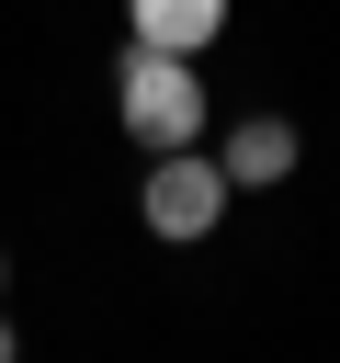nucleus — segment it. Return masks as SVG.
I'll return each mask as SVG.
<instances>
[{
	"label": "nucleus",
	"mask_w": 340,
	"mask_h": 363,
	"mask_svg": "<svg viewBox=\"0 0 340 363\" xmlns=\"http://www.w3.org/2000/svg\"><path fill=\"white\" fill-rule=\"evenodd\" d=\"M113 113H125L136 147H193V136H204V79H193V57H170V45H125V68H113Z\"/></svg>",
	"instance_id": "1"
},
{
	"label": "nucleus",
	"mask_w": 340,
	"mask_h": 363,
	"mask_svg": "<svg viewBox=\"0 0 340 363\" xmlns=\"http://www.w3.org/2000/svg\"><path fill=\"white\" fill-rule=\"evenodd\" d=\"M227 193H238V182H227L215 159H193V147H159V170L136 182V216H147V227H159L170 250H193V238H215Z\"/></svg>",
	"instance_id": "2"
},
{
	"label": "nucleus",
	"mask_w": 340,
	"mask_h": 363,
	"mask_svg": "<svg viewBox=\"0 0 340 363\" xmlns=\"http://www.w3.org/2000/svg\"><path fill=\"white\" fill-rule=\"evenodd\" d=\"M215 170H227L238 193L283 182V170H295V125H283V113H238V125H227V147H215Z\"/></svg>",
	"instance_id": "3"
},
{
	"label": "nucleus",
	"mask_w": 340,
	"mask_h": 363,
	"mask_svg": "<svg viewBox=\"0 0 340 363\" xmlns=\"http://www.w3.org/2000/svg\"><path fill=\"white\" fill-rule=\"evenodd\" d=\"M125 23H136V45H170V57H204V45L227 34V0H125Z\"/></svg>",
	"instance_id": "4"
},
{
	"label": "nucleus",
	"mask_w": 340,
	"mask_h": 363,
	"mask_svg": "<svg viewBox=\"0 0 340 363\" xmlns=\"http://www.w3.org/2000/svg\"><path fill=\"white\" fill-rule=\"evenodd\" d=\"M0 363H11V329H0Z\"/></svg>",
	"instance_id": "5"
},
{
	"label": "nucleus",
	"mask_w": 340,
	"mask_h": 363,
	"mask_svg": "<svg viewBox=\"0 0 340 363\" xmlns=\"http://www.w3.org/2000/svg\"><path fill=\"white\" fill-rule=\"evenodd\" d=\"M0 272H11V261H0Z\"/></svg>",
	"instance_id": "6"
}]
</instances>
